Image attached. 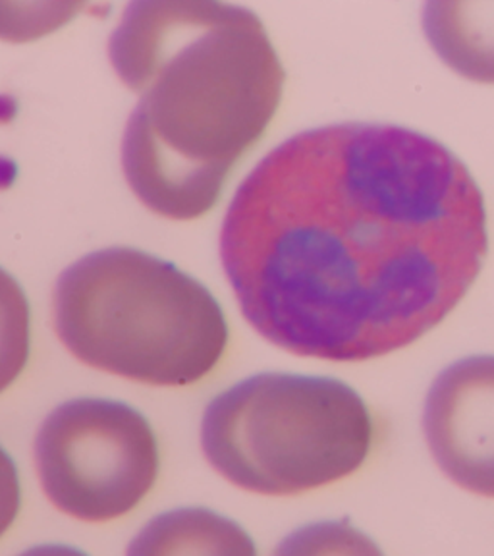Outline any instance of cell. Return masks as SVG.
Listing matches in <instances>:
<instances>
[{"instance_id": "obj_6", "label": "cell", "mask_w": 494, "mask_h": 556, "mask_svg": "<svg viewBox=\"0 0 494 556\" xmlns=\"http://www.w3.org/2000/svg\"><path fill=\"white\" fill-rule=\"evenodd\" d=\"M423 431L454 483L494 498V356L464 357L441 371L427 394Z\"/></svg>"}, {"instance_id": "obj_7", "label": "cell", "mask_w": 494, "mask_h": 556, "mask_svg": "<svg viewBox=\"0 0 494 556\" xmlns=\"http://www.w3.org/2000/svg\"><path fill=\"white\" fill-rule=\"evenodd\" d=\"M126 556H257L238 521L208 508H176L149 521Z\"/></svg>"}, {"instance_id": "obj_5", "label": "cell", "mask_w": 494, "mask_h": 556, "mask_svg": "<svg viewBox=\"0 0 494 556\" xmlns=\"http://www.w3.org/2000/svg\"><path fill=\"white\" fill-rule=\"evenodd\" d=\"M35 464L59 510L84 521L131 513L159 476V443L143 414L118 400L78 399L47 416Z\"/></svg>"}, {"instance_id": "obj_4", "label": "cell", "mask_w": 494, "mask_h": 556, "mask_svg": "<svg viewBox=\"0 0 494 556\" xmlns=\"http://www.w3.org/2000/svg\"><path fill=\"white\" fill-rule=\"evenodd\" d=\"M371 444L364 399L330 377L253 375L213 399L201 421L208 464L259 495H295L347 478Z\"/></svg>"}, {"instance_id": "obj_12", "label": "cell", "mask_w": 494, "mask_h": 556, "mask_svg": "<svg viewBox=\"0 0 494 556\" xmlns=\"http://www.w3.org/2000/svg\"><path fill=\"white\" fill-rule=\"evenodd\" d=\"M17 556H89L76 547L68 545H39V547L27 548L26 553Z\"/></svg>"}, {"instance_id": "obj_9", "label": "cell", "mask_w": 494, "mask_h": 556, "mask_svg": "<svg viewBox=\"0 0 494 556\" xmlns=\"http://www.w3.org/2000/svg\"><path fill=\"white\" fill-rule=\"evenodd\" d=\"M31 348V313L24 288L0 267V394L26 369Z\"/></svg>"}, {"instance_id": "obj_1", "label": "cell", "mask_w": 494, "mask_h": 556, "mask_svg": "<svg viewBox=\"0 0 494 556\" xmlns=\"http://www.w3.org/2000/svg\"><path fill=\"white\" fill-rule=\"evenodd\" d=\"M486 248L483 193L458 156L419 131L359 122L273 149L220 232L253 329L330 362L387 356L441 325Z\"/></svg>"}, {"instance_id": "obj_3", "label": "cell", "mask_w": 494, "mask_h": 556, "mask_svg": "<svg viewBox=\"0 0 494 556\" xmlns=\"http://www.w3.org/2000/svg\"><path fill=\"white\" fill-rule=\"evenodd\" d=\"M54 329L79 362L153 387H188L225 356L215 295L170 261L134 248L87 253L52 294Z\"/></svg>"}, {"instance_id": "obj_8", "label": "cell", "mask_w": 494, "mask_h": 556, "mask_svg": "<svg viewBox=\"0 0 494 556\" xmlns=\"http://www.w3.org/2000/svg\"><path fill=\"white\" fill-rule=\"evenodd\" d=\"M423 29L446 66L464 78L494 84V0L427 2Z\"/></svg>"}, {"instance_id": "obj_11", "label": "cell", "mask_w": 494, "mask_h": 556, "mask_svg": "<svg viewBox=\"0 0 494 556\" xmlns=\"http://www.w3.org/2000/svg\"><path fill=\"white\" fill-rule=\"evenodd\" d=\"M22 504L20 476L14 460L9 452L0 446V538L12 528L16 521Z\"/></svg>"}, {"instance_id": "obj_2", "label": "cell", "mask_w": 494, "mask_h": 556, "mask_svg": "<svg viewBox=\"0 0 494 556\" xmlns=\"http://www.w3.org/2000/svg\"><path fill=\"white\" fill-rule=\"evenodd\" d=\"M109 56L139 96L122 139L131 190L163 217H203L282 99L284 68L265 26L211 0L131 2Z\"/></svg>"}, {"instance_id": "obj_10", "label": "cell", "mask_w": 494, "mask_h": 556, "mask_svg": "<svg viewBox=\"0 0 494 556\" xmlns=\"http://www.w3.org/2000/svg\"><path fill=\"white\" fill-rule=\"evenodd\" d=\"M273 556H384L373 539L347 521L307 523L278 543Z\"/></svg>"}]
</instances>
